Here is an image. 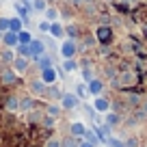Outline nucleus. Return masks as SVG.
Returning a JSON list of instances; mask_svg holds the SVG:
<instances>
[{
  "label": "nucleus",
  "mask_w": 147,
  "mask_h": 147,
  "mask_svg": "<svg viewBox=\"0 0 147 147\" xmlns=\"http://www.w3.org/2000/svg\"><path fill=\"white\" fill-rule=\"evenodd\" d=\"M87 91H89V95H93V97L102 95V91H104V82H102L100 78H93L91 82H87Z\"/></svg>",
  "instance_id": "6e6552de"
},
{
  "label": "nucleus",
  "mask_w": 147,
  "mask_h": 147,
  "mask_svg": "<svg viewBox=\"0 0 147 147\" xmlns=\"http://www.w3.org/2000/svg\"><path fill=\"white\" fill-rule=\"evenodd\" d=\"M78 147H95V145H93V143H89V141H80Z\"/></svg>",
  "instance_id": "58836bf2"
},
{
  "label": "nucleus",
  "mask_w": 147,
  "mask_h": 147,
  "mask_svg": "<svg viewBox=\"0 0 147 147\" xmlns=\"http://www.w3.org/2000/svg\"><path fill=\"white\" fill-rule=\"evenodd\" d=\"M13 7H15V11H18V18H22L24 22H26V18H28V11H30V5H28L26 0H22V2L18 0V2H15Z\"/></svg>",
  "instance_id": "ddd939ff"
},
{
  "label": "nucleus",
  "mask_w": 147,
  "mask_h": 147,
  "mask_svg": "<svg viewBox=\"0 0 147 147\" xmlns=\"http://www.w3.org/2000/svg\"><path fill=\"white\" fill-rule=\"evenodd\" d=\"M78 54V41L76 39H65L61 43V56L63 59H76Z\"/></svg>",
  "instance_id": "f03ea898"
},
{
  "label": "nucleus",
  "mask_w": 147,
  "mask_h": 147,
  "mask_svg": "<svg viewBox=\"0 0 147 147\" xmlns=\"http://www.w3.org/2000/svg\"><path fill=\"white\" fill-rule=\"evenodd\" d=\"M76 7H87V9H91V2L93 0H71Z\"/></svg>",
  "instance_id": "c9c22d12"
},
{
  "label": "nucleus",
  "mask_w": 147,
  "mask_h": 147,
  "mask_svg": "<svg viewBox=\"0 0 147 147\" xmlns=\"http://www.w3.org/2000/svg\"><path fill=\"white\" fill-rule=\"evenodd\" d=\"M13 59H15V54L11 52V48L2 52V61H5V63H13Z\"/></svg>",
  "instance_id": "72a5a7b5"
},
{
  "label": "nucleus",
  "mask_w": 147,
  "mask_h": 147,
  "mask_svg": "<svg viewBox=\"0 0 147 147\" xmlns=\"http://www.w3.org/2000/svg\"><path fill=\"white\" fill-rule=\"evenodd\" d=\"M26 2H32V0H26Z\"/></svg>",
  "instance_id": "79ce46f5"
},
{
  "label": "nucleus",
  "mask_w": 147,
  "mask_h": 147,
  "mask_svg": "<svg viewBox=\"0 0 147 147\" xmlns=\"http://www.w3.org/2000/svg\"><path fill=\"white\" fill-rule=\"evenodd\" d=\"M115 84H121V87H130V84H134V74H119L117 76V80H115Z\"/></svg>",
  "instance_id": "2eb2a0df"
},
{
  "label": "nucleus",
  "mask_w": 147,
  "mask_h": 147,
  "mask_svg": "<svg viewBox=\"0 0 147 147\" xmlns=\"http://www.w3.org/2000/svg\"><path fill=\"white\" fill-rule=\"evenodd\" d=\"M39 78L43 80V84H56L59 82V69L56 67H48L39 71Z\"/></svg>",
  "instance_id": "20e7f679"
},
{
  "label": "nucleus",
  "mask_w": 147,
  "mask_h": 147,
  "mask_svg": "<svg viewBox=\"0 0 147 147\" xmlns=\"http://www.w3.org/2000/svg\"><path fill=\"white\" fill-rule=\"evenodd\" d=\"M59 9H54V7H48L46 9V20L48 22H56V20H59Z\"/></svg>",
  "instance_id": "bb28decb"
},
{
  "label": "nucleus",
  "mask_w": 147,
  "mask_h": 147,
  "mask_svg": "<svg viewBox=\"0 0 147 147\" xmlns=\"http://www.w3.org/2000/svg\"><path fill=\"white\" fill-rule=\"evenodd\" d=\"M106 145H108V147H125V143H121L119 138H113V136H108V138H106Z\"/></svg>",
  "instance_id": "473e14b6"
},
{
  "label": "nucleus",
  "mask_w": 147,
  "mask_h": 147,
  "mask_svg": "<svg viewBox=\"0 0 147 147\" xmlns=\"http://www.w3.org/2000/svg\"><path fill=\"white\" fill-rule=\"evenodd\" d=\"M37 65H39V71L41 69H48V67H54V59H52L50 54H43L37 59Z\"/></svg>",
  "instance_id": "f3484780"
},
{
  "label": "nucleus",
  "mask_w": 147,
  "mask_h": 147,
  "mask_svg": "<svg viewBox=\"0 0 147 147\" xmlns=\"http://www.w3.org/2000/svg\"><path fill=\"white\" fill-rule=\"evenodd\" d=\"M46 87H48V84H43L41 78H37V80H32V82L28 84V91H30L32 97H43V95H46Z\"/></svg>",
  "instance_id": "423d86ee"
},
{
  "label": "nucleus",
  "mask_w": 147,
  "mask_h": 147,
  "mask_svg": "<svg viewBox=\"0 0 147 147\" xmlns=\"http://www.w3.org/2000/svg\"><path fill=\"white\" fill-rule=\"evenodd\" d=\"M0 41H2V32H0Z\"/></svg>",
  "instance_id": "ea45409f"
},
{
  "label": "nucleus",
  "mask_w": 147,
  "mask_h": 147,
  "mask_svg": "<svg viewBox=\"0 0 147 147\" xmlns=\"http://www.w3.org/2000/svg\"><path fill=\"white\" fill-rule=\"evenodd\" d=\"M132 2H141V0H132Z\"/></svg>",
  "instance_id": "a19ab883"
},
{
  "label": "nucleus",
  "mask_w": 147,
  "mask_h": 147,
  "mask_svg": "<svg viewBox=\"0 0 147 147\" xmlns=\"http://www.w3.org/2000/svg\"><path fill=\"white\" fill-rule=\"evenodd\" d=\"M82 138H84V141H89V143H93L95 147L102 143V141H100V136L95 134V130H89V128H87V132H84V136H82Z\"/></svg>",
  "instance_id": "6ab92c4d"
},
{
  "label": "nucleus",
  "mask_w": 147,
  "mask_h": 147,
  "mask_svg": "<svg viewBox=\"0 0 147 147\" xmlns=\"http://www.w3.org/2000/svg\"><path fill=\"white\" fill-rule=\"evenodd\" d=\"M104 123H108L110 128H113V125H117L119 123V115H117V113H113V110H108V113H106V121Z\"/></svg>",
  "instance_id": "cd10ccee"
},
{
  "label": "nucleus",
  "mask_w": 147,
  "mask_h": 147,
  "mask_svg": "<svg viewBox=\"0 0 147 147\" xmlns=\"http://www.w3.org/2000/svg\"><path fill=\"white\" fill-rule=\"evenodd\" d=\"M93 78H95V76H93V71L89 69V65H84V67H82V80H84V82H91Z\"/></svg>",
  "instance_id": "7c9ffc66"
},
{
  "label": "nucleus",
  "mask_w": 147,
  "mask_h": 147,
  "mask_svg": "<svg viewBox=\"0 0 147 147\" xmlns=\"http://www.w3.org/2000/svg\"><path fill=\"white\" fill-rule=\"evenodd\" d=\"M50 24H52V22L41 20V22H39V32H50Z\"/></svg>",
  "instance_id": "f704fd0d"
},
{
  "label": "nucleus",
  "mask_w": 147,
  "mask_h": 147,
  "mask_svg": "<svg viewBox=\"0 0 147 147\" xmlns=\"http://www.w3.org/2000/svg\"><path fill=\"white\" fill-rule=\"evenodd\" d=\"M2 43H5V48H15L18 46V32H13V30H7V32H2Z\"/></svg>",
  "instance_id": "9b49d317"
},
{
  "label": "nucleus",
  "mask_w": 147,
  "mask_h": 147,
  "mask_svg": "<svg viewBox=\"0 0 147 147\" xmlns=\"http://www.w3.org/2000/svg\"><path fill=\"white\" fill-rule=\"evenodd\" d=\"M95 39L100 46H108L110 41H113V28L108 26V24H102V26L95 28Z\"/></svg>",
  "instance_id": "f257e3e1"
},
{
  "label": "nucleus",
  "mask_w": 147,
  "mask_h": 147,
  "mask_svg": "<svg viewBox=\"0 0 147 147\" xmlns=\"http://www.w3.org/2000/svg\"><path fill=\"white\" fill-rule=\"evenodd\" d=\"M5 108H7V110H20V97L11 95L9 100L5 102Z\"/></svg>",
  "instance_id": "b1692460"
},
{
  "label": "nucleus",
  "mask_w": 147,
  "mask_h": 147,
  "mask_svg": "<svg viewBox=\"0 0 147 147\" xmlns=\"http://www.w3.org/2000/svg\"><path fill=\"white\" fill-rule=\"evenodd\" d=\"M9 30V18H0V32Z\"/></svg>",
  "instance_id": "e433bc0d"
},
{
  "label": "nucleus",
  "mask_w": 147,
  "mask_h": 147,
  "mask_svg": "<svg viewBox=\"0 0 147 147\" xmlns=\"http://www.w3.org/2000/svg\"><path fill=\"white\" fill-rule=\"evenodd\" d=\"M22 28H24V20L22 18H9V30L20 32Z\"/></svg>",
  "instance_id": "a211bd4d"
},
{
  "label": "nucleus",
  "mask_w": 147,
  "mask_h": 147,
  "mask_svg": "<svg viewBox=\"0 0 147 147\" xmlns=\"http://www.w3.org/2000/svg\"><path fill=\"white\" fill-rule=\"evenodd\" d=\"M61 106H63L65 110H76L80 106V100H78V95L76 93H63V97H61Z\"/></svg>",
  "instance_id": "7ed1b4c3"
},
{
  "label": "nucleus",
  "mask_w": 147,
  "mask_h": 147,
  "mask_svg": "<svg viewBox=\"0 0 147 147\" xmlns=\"http://www.w3.org/2000/svg\"><path fill=\"white\" fill-rule=\"evenodd\" d=\"M74 93L78 95V100H87V95H89V91H87V82H80V84H76Z\"/></svg>",
  "instance_id": "aec40b11"
},
{
  "label": "nucleus",
  "mask_w": 147,
  "mask_h": 147,
  "mask_svg": "<svg viewBox=\"0 0 147 147\" xmlns=\"http://www.w3.org/2000/svg\"><path fill=\"white\" fill-rule=\"evenodd\" d=\"M18 41H20V43H24V46H28V43L32 41V35L26 30V28H22V30L18 32Z\"/></svg>",
  "instance_id": "412c9836"
},
{
  "label": "nucleus",
  "mask_w": 147,
  "mask_h": 147,
  "mask_svg": "<svg viewBox=\"0 0 147 147\" xmlns=\"http://www.w3.org/2000/svg\"><path fill=\"white\" fill-rule=\"evenodd\" d=\"M18 56H24V59H30V46H24V43H18Z\"/></svg>",
  "instance_id": "c85d7f7f"
},
{
  "label": "nucleus",
  "mask_w": 147,
  "mask_h": 147,
  "mask_svg": "<svg viewBox=\"0 0 147 147\" xmlns=\"http://www.w3.org/2000/svg\"><path fill=\"white\" fill-rule=\"evenodd\" d=\"M78 145H80V138L69 136V138H65V141H63V145H61V147H78Z\"/></svg>",
  "instance_id": "c756f323"
},
{
  "label": "nucleus",
  "mask_w": 147,
  "mask_h": 147,
  "mask_svg": "<svg viewBox=\"0 0 147 147\" xmlns=\"http://www.w3.org/2000/svg\"><path fill=\"white\" fill-rule=\"evenodd\" d=\"M76 69H78V63H76V59H65V61H63V71L71 74V71H76Z\"/></svg>",
  "instance_id": "4be33fe9"
},
{
  "label": "nucleus",
  "mask_w": 147,
  "mask_h": 147,
  "mask_svg": "<svg viewBox=\"0 0 147 147\" xmlns=\"http://www.w3.org/2000/svg\"><path fill=\"white\" fill-rule=\"evenodd\" d=\"M84 132H87V125H84L82 121H74V123L69 125V134H71V136H76V138H82Z\"/></svg>",
  "instance_id": "9d476101"
},
{
  "label": "nucleus",
  "mask_w": 147,
  "mask_h": 147,
  "mask_svg": "<svg viewBox=\"0 0 147 147\" xmlns=\"http://www.w3.org/2000/svg\"><path fill=\"white\" fill-rule=\"evenodd\" d=\"M65 35H67L69 39H78V37H80V30H78V26H76V24H69V26H65Z\"/></svg>",
  "instance_id": "5701e85b"
},
{
  "label": "nucleus",
  "mask_w": 147,
  "mask_h": 147,
  "mask_svg": "<svg viewBox=\"0 0 147 147\" xmlns=\"http://www.w3.org/2000/svg\"><path fill=\"white\" fill-rule=\"evenodd\" d=\"M28 46H30V54H32V56H30V61H37L39 56L46 54V43H43L41 39H32Z\"/></svg>",
  "instance_id": "39448f33"
},
{
  "label": "nucleus",
  "mask_w": 147,
  "mask_h": 147,
  "mask_svg": "<svg viewBox=\"0 0 147 147\" xmlns=\"http://www.w3.org/2000/svg\"><path fill=\"white\" fill-rule=\"evenodd\" d=\"M0 80H2L5 84H15V82H18V74H15L13 69H2Z\"/></svg>",
  "instance_id": "dca6fc26"
},
{
  "label": "nucleus",
  "mask_w": 147,
  "mask_h": 147,
  "mask_svg": "<svg viewBox=\"0 0 147 147\" xmlns=\"http://www.w3.org/2000/svg\"><path fill=\"white\" fill-rule=\"evenodd\" d=\"M63 93H65V91H61V89H59V84H48V87H46V97H50V100L61 102Z\"/></svg>",
  "instance_id": "f8f14e48"
},
{
  "label": "nucleus",
  "mask_w": 147,
  "mask_h": 147,
  "mask_svg": "<svg viewBox=\"0 0 147 147\" xmlns=\"http://www.w3.org/2000/svg\"><path fill=\"white\" fill-rule=\"evenodd\" d=\"M61 113H63V106H59V104H50V106H48V115L54 117V119H59Z\"/></svg>",
  "instance_id": "393cba45"
},
{
  "label": "nucleus",
  "mask_w": 147,
  "mask_h": 147,
  "mask_svg": "<svg viewBox=\"0 0 147 147\" xmlns=\"http://www.w3.org/2000/svg\"><path fill=\"white\" fill-rule=\"evenodd\" d=\"M50 35L54 37V39H63L65 37V26L61 22H52L50 24Z\"/></svg>",
  "instance_id": "4468645a"
},
{
  "label": "nucleus",
  "mask_w": 147,
  "mask_h": 147,
  "mask_svg": "<svg viewBox=\"0 0 147 147\" xmlns=\"http://www.w3.org/2000/svg\"><path fill=\"white\" fill-rule=\"evenodd\" d=\"M61 145H63V141H61V138H56V136H50V138L46 141V145H43V147H61Z\"/></svg>",
  "instance_id": "2f4dec72"
},
{
  "label": "nucleus",
  "mask_w": 147,
  "mask_h": 147,
  "mask_svg": "<svg viewBox=\"0 0 147 147\" xmlns=\"http://www.w3.org/2000/svg\"><path fill=\"white\" fill-rule=\"evenodd\" d=\"M93 108H95V113H108V110H113V104H110V100L108 97H102V95H97L95 100H93Z\"/></svg>",
  "instance_id": "0eeeda50"
},
{
  "label": "nucleus",
  "mask_w": 147,
  "mask_h": 147,
  "mask_svg": "<svg viewBox=\"0 0 147 147\" xmlns=\"http://www.w3.org/2000/svg\"><path fill=\"white\" fill-rule=\"evenodd\" d=\"M145 147H147V145H145Z\"/></svg>",
  "instance_id": "37998d69"
},
{
  "label": "nucleus",
  "mask_w": 147,
  "mask_h": 147,
  "mask_svg": "<svg viewBox=\"0 0 147 147\" xmlns=\"http://www.w3.org/2000/svg\"><path fill=\"white\" fill-rule=\"evenodd\" d=\"M11 65H13V71H15V74H24V71L28 69V65H30V59H24V56H15Z\"/></svg>",
  "instance_id": "1a4fd4ad"
},
{
  "label": "nucleus",
  "mask_w": 147,
  "mask_h": 147,
  "mask_svg": "<svg viewBox=\"0 0 147 147\" xmlns=\"http://www.w3.org/2000/svg\"><path fill=\"white\" fill-rule=\"evenodd\" d=\"M43 125H46V128H54V117L48 115L46 119H43Z\"/></svg>",
  "instance_id": "4c0bfd02"
},
{
  "label": "nucleus",
  "mask_w": 147,
  "mask_h": 147,
  "mask_svg": "<svg viewBox=\"0 0 147 147\" xmlns=\"http://www.w3.org/2000/svg\"><path fill=\"white\" fill-rule=\"evenodd\" d=\"M32 9L35 11H39V13H46V9H48V0H32Z\"/></svg>",
  "instance_id": "a878e982"
}]
</instances>
